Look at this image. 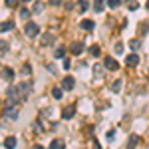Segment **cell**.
Segmentation results:
<instances>
[{"mask_svg": "<svg viewBox=\"0 0 149 149\" xmlns=\"http://www.w3.org/2000/svg\"><path fill=\"white\" fill-rule=\"evenodd\" d=\"M147 8H149V0H147Z\"/></svg>", "mask_w": 149, "mask_h": 149, "instance_id": "obj_36", "label": "cell"}, {"mask_svg": "<svg viewBox=\"0 0 149 149\" xmlns=\"http://www.w3.org/2000/svg\"><path fill=\"white\" fill-rule=\"evenodd\" d=\"M86 50V46H84V42H74L72 46H70V52L74 54V56H80L81 52Z\"/></svg>", "mask_w": 149, "mask_h": 149, "instance_id": "obj_4", "label": "cell"}, {"mask_svg": "<svg viewBox=\"0 0 149 149\" xmlns=\"http://www.w3.org/2000/svg\"><path fill=\"white\" fill-rule=\"evenodd\" d=\"M12 28H14V22H12V20H6V22L0 24V32H8Z\"/></svg>", "mask_w": 149, "mask_h": 149, "instance_id": "obj_11", "label": "cell"}, {"mask_svg": "<svg viewBox=\"0 0 149 149\" xmlns=\"http://www.w3.org/2000/svg\"><path fill=\"white\" fill-rule=\"evenodd\" d=\"M34 131H36V133H42V127H40L38 121H34Z\"/></svg>", "mask_w": 149, "mask_h": 149, "instance_id": "obj_31", "label": "cell"}, {"mask_svg": "<svg viewBox=\"0 0 149 149\" xmlns=\"http://www.w3.org/2000/svg\"><path fill=\"white\" fill-rule=\"evenodd\" d=\"M54 56H56V58H64V56H66V48H64V46H58L56 52H54Z\"/></svg>", "mask_w": 149, "mask_h": 149, "instance_id": "obj_19", "label": "cell"}, {"mask_svg": "<svg viewBox=\"0 0 149 149\" xmlns=\"http://www.w3.org/2000/svg\"><path fill=\"white\" fill-rule=\"evenodd\" d=\"M119 2H121V0H107V6H109V8H117Z\"/></svg>", "mask_w": 149, "mask_h": 149, "instance_id": "obj_24", "label": "cell"}, {"mask_svg": "<svg viewBox=\"0 0 149 149\" xmlns=\"http://www.w3.org/2000/svg\"><path fill=\"white\" fill-rule=\"evenodd\" d=\"M93 10H95V12H102L103 10V0H93Z\"/></svg>", "mask_w": 149, "mask_h": 149, "instance_id": "obj_20", "label": "cell"}, {"mask_svg": "<svg viewBox=\"0 0 149 149\" xmlns=\"http://www.w3.org/2000/svg\"><path fill=\"white\" fill-rule=\"evenodd\" d=\"M42 10H44V2L36 0V2H34V6H32V14H40Z\"/></svg>", "mask_w": 149, "mask_h": 149, "instance_id": "obj_10", "label": "cell"}, {"mask_svg": "<svg viewBox=\"0 0 149 149\" xmlns=\"http://www.w3.org/2000/svg\"><path fill=\"white\" fill-rule=\"evenodd\" d=\"M121 84H123L121 80L113 81V84H111V92H113V93H119V92H121Z\"/></svg>", "mask_w": 149, "mask_h": 149, "instance_id": "obj_14", "label": "cell"}, {"mask_svg": "<svg viewBox=\"0 0 149 149\" xmlns=\"http://www.w3.org/2000/svg\"><path fill=\"white\" fill-rule=\"evenodd\" d=\"M40 44H42V46H50V44H54V36H52V34H44L42 38H40Z\"/></svg>", "mask_w": 149, "mask_h": 149, "instance_id": "obj_9", "label": "cell"}, {"mask_svg": "<svg viewBox=\"0 0 149 149\" xmlns=\"http://www.w3.org/2000/svg\"><path fill=\"white\" fill-rule=\"evenodd\" d=\"M129 48H131V50H139V48H141V42H139V40H131V42H129Z\"/></svg>", "mask_w": 149, "mask_h": 149, "instance_id": "obj_23", "label": "cell"}, {"mask_svg": "<svg viewBox=\"0 0 149 149\" xmlns=\"http://www.w3.org/2000/svg\"><path fill=\"white\" fill-rule=\"evenodd\" d=\"M139 8V4L135 2V0H129V10H137Z\"/></svg>", "mask_w": 149, "mask_h": 149, "instance_id": "obj_28", "label": "cell"}, {"mask_svg": "<svg viewBox=\"0 0 149 149\" xmlns=\"http://www.w3.org/2000/svg\"><path fill=\"white\" fill-rule=\"evenodd\" d=\"M74 86H76V80H74L72 76H68V78H64V81H62V88H64L66 92H70V90H74Z\"/></svg>", "mask_w": 149, "mask_h": 149, "instance_id": "obj_7", "label": "cell"}, {"mask_svg": "<svg viewBox=\"0 0 149 149\" xmlns=\"http://www.w3.org/2000/svg\"><path fill=\"white\" fill-rule=\"evenodd\" d=\"M14 145H16V137H12V135H10V137L4 139V147H6V149H12Z\"/></svg>", "mask_w": 149, "mask_h": 149, "instance_id": "obj_13", "label": "cell"}, {"mask_svg": "<svg viewBox=\"0 0 149 149\" xmlns=\"http://www.w3.org/2000/svg\"><path fill=\"white\" fill-rule=\"evenodd\" d=\"M115 54H123V44H121V42L115 44Z\"/></svg>", "mask_w": 149, "mask_h": 149, "instance_id": "obj_27", "label": "cell"}, {"mask_svg": "<svg viewBox=\"0 0 149 149\" xmlns=\"http://www.w3.org/2000/svg\"><path fill=\"white\" fill-rule=\"evenodd\" d=\"M78 4H80V12H86V10H88V2H86V0H80Z\"/></svg>", "mask_w": 149, "mask_h": 149, "instance_id": "obj_26", "label": "cell"}, {"mask_svg": "<svg viewBox=\"0 0 149 149\" xmlns=\"http://www.w3.org/2000/svg\"><path fill=\"white\" fill-rule=\"evenodd\" d=\"M105 137H107L109 141H111V139L115 137V131H113V129H111V131H107V135H105Z\"/></svg>", "mask_w": 149, "mask_h": 149, "instance_id": "obj_32", "label": "cell"}, {"mask_svg": "<svg viewBox=\"0 0 149 149\" xmlns=\"http://www.w3.org/2000/svg\"><path fill=\"white\" fill-rule=\"evenodd\" d=\"M125 64H127V66H131V68L137 66V64H139V56H137V54H129V56L125 58Z\"/></svg>", "mask_w": 149, "mask_h": 149, "instance_id": "obj_8", "label": "cell"}, {"mask_svg": "<svg viewBox=\"0 0 149 149\" xmlns=\"http://www.w3.org/2000/svg\"><path fill=\"white\" fill-rule=\"evenodd\" d=\"M64 147V141L62 139H54L52 143H50V149H62Z\"/></svg>", "mask_w": 149, "mask_h": 149, "instance_id": "obj_15", "label": "cell"}, {"mask_svg": "<svg viewBox=\"0 0 149 149\" xmlns=\"http://www.w3.org/2000/svg\"><path fill=\"white\" fill-rule=\"evenodd\" d=\"M24 2H30V0H24Z\"/></svg>", "mask_w": 149, "mask_h": 149, "instance_id": "obj_37", "label": "cell"}, {"mask_svg": "<svg viewBox=\"0 0 149 149\" xmlns=\"http://www.w3.org/2000/svg\"><path fill=\"white\" fill-rule=\"evenodd\" d=\"M52 95H54L56 100H62V95H64V88H54V90H52Z\"/></svg>", "mask_w": 149, "mask_h": 149, "instance_id": "obj_16", "label": "cell"}, {"mask_svg": "<svg viewBox=\"0 0 149 149\" xmlns=\"http://www.w3.org/2000/svg\"><path fill=\"white\" fill-rule=\"evenodd\" d=\"M90 54L97 58L100 54H102V50H100V46H97V44H93V46H90Z\"/></svg>", "mask_w": 149, "mask_h": 149, "instance_id": "obj_18", "label": "cell"}, {"mask_svg": "<svg viewBox=\"0 0 149 149\" xmlns=\"http://www.w3.org/2000/svg\"><path fill=\"white\" fill-rule=\"evenodd\" d=\"M18 2H20V0H6V6H8V8H14Z\"/></svg>", "mask_w": 149, "mask_h": 149, "instance_id": "obj_30", "label": "cell"}, {"mask_svg": "<svg viewBox=\"0 0 149 149\" xmlns=\"http://www.w3.org/2000/svg\"><path fill=\"white\" fill-rule=\"evenodd\" d=\"M103 64H105V70H111V72L119 70V64H117V62H115V60H113L111 56H109V58H105V62H103Z\"/></svg>", "mask_w": 149, "mask_h": 149, "instance_id": "obj_6", "label": "cell"}, {"mask_svg": "<svg viewBox=\"0 0 149 149\" xmlns=\"http://www.w3.org/2000/svg\"><path fill=\"white\" fill-rule=\"evenodd\" d=\"M4 115H6L8 119H18V115H20V109H18L16 105H6V109H4Z\"/></svg>", "mask_w": 149, "mask_h": 149, "instance_id": "obj_3", "label": "cell"}, {"mask_svg": "<svg viewBox=\"0 0 149 149\" xmlns=\"http://www.w3.org/2000/svg\"><path fill=\"white\" fill-rule=\"evenodd\" d=\"M6 52H8V44L2 42V44H0V54H6Z\"/></svg>", "mask_w": 149, "mask_h": 149, "instance_id": "obj_29", "label": "cell"}, {"mask_svg": "<svg viewBox=\"0 0 149 149\" xmlns=\"http://www.w3.org/2000/svg\"><path fill=\"white\" fill-rule=\"evenodd\" d=\"M81 28H84V30H88V32L93 30V20H84V22H81Z\"/></svg>", "mask_w": 149, "mask_h": 149, "instance_id": "obj_17", "label": "cell"}, {"mask_svg": "<svg viewBox=\"0 0 149 149\" xmlns=\"http://www.w3.org/2000/svg\"><path fill=\"white\" fill-rule=\"evenodd\" d=\"M30 72H32V68H30V64H24V66H22V74H24V76H28Z\"/></svg>", "mask_w": 149, "mask_h": 149, "instance_id": "obj_25", "label": "cell"}, {"mask_svg": "<svg viewBox=\"0 0 149 149\" xmlns=\"http://www.w3.org/2000/svg\"><path fill=\"white\" fill-rule=\"evenodd\" d=\"M139 143V137L137 135H129V147H135Z\"/></svg>", "mask_w": 149, "mask_h": 149, "instance_id": "obj_22", "label": "cell"}, {"mask_svg": "<svg viewBox=\"0 0 149 149\" xmlns=\"http://www.w3.org/2000/svg\"><path fill=\"white\" fill-rule=\"evenodd\" d=\"M30 16H32V10H26V8L20 10V18H22V20H28Z\"/></svg>", "mask_w": 149, "mask_h": 149, "instance_id": "obj_21", "label": "cell"}, {"mask_svg": "<svg viewBox=\"0 0 149 149\" xmlns=\"http://www.w3.org/2000/svg\"><path fill=\"white\" fill-rule=\"evenodd\" d=\"M50 4H52V6H60V4H62V0H50Z\"/></svg>", "mask_w": 149, "mask_h": 149, "instance_id": "obj_34", "label": "cell"}, {"mask_svg": "<svg viewBox=\"0 0 149 149\" xmlns=\"http://www.w3.org/2000/svg\"><path fill=\"white\" fill-rule=\"evenodd\" d=\"M30 92H32V81H22V84H18V93H20V100H26Z\"/></svg>", "mask_w": 149, "mask_h": 149, "instance_id": "obj_1", "label": "cell"}, {"mask_svg": "<svg viewBox=\"0 0 149 149\" xmlns=\"http://www.w3.org/2000/svg\"><path fill=\"white\" fill-rule=\"evenodd\" d=\"M70 68V60L68 58H64V70H68Z\"/></svg>", "mask_w": 149, "mask_h": 149, "instance_id": "obj_35", "label": "cell"}, {"mask_svg": "<svg viewBox=\"0 0 149 149\" xmlns=\"http://www.w3.org/2000/svg\"><path fill=\"white\" fill-rule=\"evenodd\" d=\"M74 113H76V105H68V107L62 109V117H64V119H72Z\"/></svg>", "mask_w": 149, "mask_h": 149, "instance_id": "obj_5", "label": "cell"}, {"mask_svg": "<svg viewBox=\"0 0 149 149\" xmlns=\"http://www.w3.org/2000/svg\"><path fill=\"white\" fill-rule=\"evenodd\" d=\"M93 74H95V76H102V70H100V66H95V68H93Z\"/></svg>", "mask_w": 149, "mask_h": 149, "instance_id": "obj_33", "label": "cell"}, {"mask_svg": "<svg viewBox=\"0 0 149 149\" xmlns=\"http://www.w3.org/2000/svg\"><path fill=\"white\" fill-rule=\"evenodd\" d=\"M38 32H40V28H38V24H36V22H28L26 26H24V34L28 36V38L38 36Z\"/></svg>", "mask_w": 149, "mask_h": 149, "instance_id": "obj_2", "label": "cell"}, {"mask_svg": "<svg viewBox=\"0 0 149 149\" xmlns=\"http://www.w3.org/2000/svg\"><path fill=\"white\" fill-rule=\"evenodd\" d=\"M2 78H4V80H8V81H10L12 78H14V72H12L10 68H2Z\"/></svg>", "mask_w": 149, "mask_h": 149, "instance_id": "obj_12", "label": "cell"}, {"mask_svg": "<svg viewBox=\"0 0 149 149\" xmlns=\"http://www.w3.org/2000/svg\"><path fill=\"white\" fill-rule=\"evenodd\" d=\"M0 68H2V66H0Z\"/></svg>", "mask_w": 149, "mask_h": 149, "instance_id": "obj_38", "label": "cell"}]
</instances>
